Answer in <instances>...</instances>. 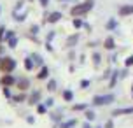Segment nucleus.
<instances>
[{
  "instance_id": "1",
  "label": "nucleus",
  "mask_w": 133,
  "mask_h": 128,
  "mask_svg": "<svg viewBox=\"0 0 133 128\" xmlns=\"http://www.w3.org/2000/svg\"><path fill=\"white\" fill-rule=\"evenodd\" d=\"M91 7H93V0H86L84 4H81V5H77V7H74V9H72V14H74V16L84 14V12H88Z\"/></svg>"
},
{
  "instance_id": "2",
  "label": "nucleus",
  "mask_w": 133,
  "mask_h": 128,
  "mask_svg": "<svg viewBox=\"0 0 133 128\" xmlns=\"http://www.w3.org/2000/svg\"><path fill=\"white\" fill-rule=\"evenodd\" d=\"M14 67H16V63H14V60H12V58H4V60H2L0 69H2L4 72H11Z\"/></svg>"
},
{
  "instance_id": "3",
  "label": "nucleus",
  "mask_w": 133,
  "mask_h": 128,
  "mask_svg": "<svg viewBox=\"0 0 133 128\" xmlns=\"http://www.w3.org/2000/svg\"><path fill=\"white\" fill-rule=\"evenodd\" d=\"M112 100H114V95H105V97H96L93 100V104L95 105H105V104H110Z\"/></svg>"
},
{
  "instance_id": "4",
  "label": "nucleus",
  "mask_w": 133,
  "mask_h": 128,
  "mask_svg": "<svg viewBox=\"0 0 133 128\" xmlns=\"http://www.w3.org/2000/svg\"><path fill=\"white\" fill-rule=\"evenodd\" d=\"M128 14H133V5L119 7V16H128Z\"/></svg>"
},
{
  "instance_id": "5",
  "label": "nucleus",
  "mask_w": 133,
  "mask_h": 128,
  "mask_svg": "<svg viewBox=\"0 0 133 128\" xmlns=\"http://www.w3.org/2000/svg\"><path fill=\"white\" fill-rule=\"evenodd\" d=\"M12 83H14V77H12V76H9V74H7V76H4V77H2V84L11 86Z\"/></svg>"
},
{
  "instance_id": "6",
  "label": "nucleus",
  "mask_w": 133,
  "mask_h": 128,
  "mask_svg": "<svg viewBox=\"0 0 133 128\" xmlns=\"http://www.w3.org/2000/svg\"><path fill=\"white\" fill-rule=\"evenodd\" d=\"M130 112H133V107H130V109H116L112 114L114 116H119V114H130Z\"/></svg>"
},
{
  "instance_id": "7",
  "label": "nucleus",
  "mask_w": 133,
  "mask_h": 128,
  "mask_svg": "<svg viewBox=\"0 0 133 128\" xmlns=\"http://www.w3.org/2000/svg\"><path fill=\"white\" fill-rule=\"evenodd\" d=\"M61 19V12H53L51 16H49V23H56V21H60Z\"/></svg>"
},
{
  "instance_id": "8",
  "label": "nucleus",
  "mask_w": 133,
  "mask_h": 128,
  "mask_svg": "<svg viewBox=\"0 0 133 128\" xmlns=\"http://www.w3.org/2000/svg\"><path fill=\"white\" fill-rule=\"evenodd\" d=\"M47 74H49V69H47V67H44V69L39 72V76H37V77H39V79H46V77H47Z\"/></svg>"
},
{
  "instance_id": "9",
  "label": "nucleus",
  "mask_w": 133,
  "mask_h": 128,
  "mask_svg": "<svg viewBox=\"0 0 133 128\" xmlns=\"http://www.w3.org/2000/svg\"><path fill=\"white\" fill-rule=\"evenodd\" d=\"M105 47H107V49H114V39H112V37H109V39L105 41Z\"/></svg>"
},
{
  "instance_id": "10",
  "label": "nucleus",
  "mask_w": 133,
  "mask_h": 128,
  "mask_svg": "<svg viewBox=\"0 0 133 128\" xmlns=\"http://www.w3.org/2000/svg\"><path fill=\"white\" fill-rule=\"evenodd\" d=\"M18 86H19V89H26V88H28V79H21V81L18 83Z\"/></svg>"
},
{
  "instance_id": "11",
  "label": "nucleus",
  "mask_w": 133,
  "mask_h": 128,
  "mask_svg": "<svg viewBox=\"0 0 133 128\" xmlns=\"http://www.w3.org/2000/svg\"><path fill=\"white\" fill-rule=\"evenodd\" d=\"M25 67H26V70H32V69H33V63H32V60H30V58H26V60H25Z\"/></svg>"
},
{
  "instance_id": "12",
  "label": "nucleus",
  "mask_w": 133,
  "mask_h": 128,
  "mask_svg": "<svg viewBox=\"0 0 133 128\" xmlns=\"http://www.w3.org/2000/svg\"><path fill=\"white\" fill-rule=\"evenodd\" d=\"M72 125H75V119H72V121H66V123H63V125H61V128H70Z\"/></svg>"
},
{
  "instance_id": "13",
  "label": "nucleus",
  "mask_w": 133,
  "mask_h": 128,
  "mask_svg": "<svg viewBox=\"0 0 133 128\" xmlns=\"http://www.w3.org/2000/svg\"><path fill=\"white\" fill-rule=\"evenodd\" d=\"M16 42H18V39H16V37L12 35V37L9 39V46H11V47H14V46H16Z\"/></svg>"
},
{
  "instance_id": "14",
  "label": "nucleus",
  "mask_w": 133,
  "mask_h": 128,
  "mask_svg": "<svg viewBox=\"0 0 133 128\" xmlns=\"http://www.w3.org/2000/svg\"><path fill=\"white\" fill-rule=\"evenodd\" d=\"M63 98L65 100H72V91H63Z\"/></svg>"
},
{
  "instance_id": "15",
  "label": "nucleus",
  "mask_w": 133,
  "mask_h": 128,
  "mask_svg": "<svg viewBox=\"0 0 133 128\" xmlns=\"http://www.w3.org/2000/svg\"><path fill=\"white\" fill-rule=\"evenodd\" d=\"M107 28H109V30H112V28H116V21H114V19H110V21L107 23Z\"/></svg>"
},
{
  "instance_id": "16",
  "label": "nucleus",
  "mask_w": 133,
  "mask_h": 128,
  "mask_svg": "<svg viewBox=\"0 0 133 128\" xmlns=\"http://www.w3.org/2000/svg\"><path fill=\"white\" fill-rule=\"evenodd\" d=\"M74 26H75V28H81V26H82V21H81V19H74Z\"/></svg>"
},
{
  "instance_id": "17",
  "label": "nucleus",
  "mask_w": 133,
  "mask_h": 128,
  "mask_svg": "<svg viewBox=\"0 0 133 128\" xmlns=\"http://www.w3.org/2000/svg\"><path fill=\"white\" fill-rule=\"evenodd\" d=\"M77 42V35H75V37H70V39H68V46H72V44H75Z\"/></svg>"
},
{
  "instance_id": "18",
  "label": "nucleus",
  "mask_w": 133,
  "mask_h": 128,
  "mask_svg": "<svg viewBox=\"0 0 133 128\" xmlns=\"http://www.w3.org/2000/svg\"><path fill=\"white\" fill-rule=\"evenodd\" d=\"M133 65V56H130L128 60H126V67H131Z\"/></svg>"
},
{
  "instance_id": "19",
  "label": "nucleus",
  "mask_w": 133,
  "mask_h": 128,
  "mask_svg": "<svg viewBox=\"0 0 133 128\" xmlns=\"http://www.w3.org/2000/svg\"><path fill=\"white\" fill-rule=\"evenodd\" d=\"M82 109H86V105H82V104H81V105H75V107H74V111H82Z\"/></svg>"
},
{
  "instance_id": "20",
  "label": "nucleus",
  "mask_w": 133,
  "mask_h": 128,
  "mask_svg": "<svg viewBox=\"0 0 133 128\" xmlns=\"http://www.w3.org/2000/svg\"><path fill=\"white\" fill-rule=\"evenodd\" d=\"M39 97H40L39 93H33V95H32V102H35V100H39Z\"/></svg>"
},
{
  "instance_id": "21",
  "label": "nucleus",
  "mask_w": 133,
  "mask_h": 128,
  "mask_svg": "<svg viewBox=\"0 0 133 128\" xmlns=\"http://www.w3.org/2000/svg\"><path fill=\"white\" fill-rule=\"evenodd\" d=\"M54 86H56V83H54V81H51V83L47 84V88H49V89H54Z\"/></svg>"
},
{
  "instance_id": "22",
  "label": "nucleus",
  "mask_w": 133,
  "mask_h": 128,
  "mask_svg": "<svg viewBox=\"0 0 133 128\" xmlns=\"http://www.w3.org/2000/svg\"><path fill=\"white\" fill-rule=\"evenodd\" d=\"M4 95H5V97H7V98H9V97H11V91H9V88H5V89H4Z\"/></svg>"
},
{
  "instance_id": "23",
  "label": "nucleus",
  "mask_w": 133,
  "mask_h": 128,
  "mask_svg": "<svg viewBox=\"0 0 133 128\" xmlns=\"http://www.w3.org/2000/svg\"><path fill=\"white\" fill-rule=\"evenodd\" d=\"M23 98H25V95H23V93H21V95H18V97H16V100H18V102H19V100H23Z\"/></svg>"
},
{
  "instance_id": "24",
  "label": "nucleus",
  "mask_w": 133,
  "mask_h": 128,
  "mask_svg": "<svg viewBox=\"0 0 133 128\" xmlns=\"http://www.w3.org/2000/svg\"><path fill=\"white\" fill-rule=\"evenodd\" d=\"M2 37H4V26H0V41H2Z\"/></svg>"
},
{
  "instance_id": "25",
  "label": "nucleus",
  "mask_w": 133,
  "mask_h": 128,
  "mask_svg": "<svg viewBox=\"0 0 133 128\" xmlns=\"http://www.w3.org/2000/svg\"><path fill=\"white\" fill-rule=\"evenodd\" d=\"M40 2H42V5H44V7L47 5V0H40Z\"/></svg>"
},
{
  "instance_id": "26",
  "label": "nucleus",
  "mask_w": 133,
  "mask_h": 128,
  "mask_svg": "<svg viewBox=\"0 0 133 128\" xmlns=\"http://www.w3.org/2000/svg\"><path fill=\"white\" fill-rule=\"evenodd\" d=\"M84 128H89V125H84Z\"/></svg>"
}]
</instances>
